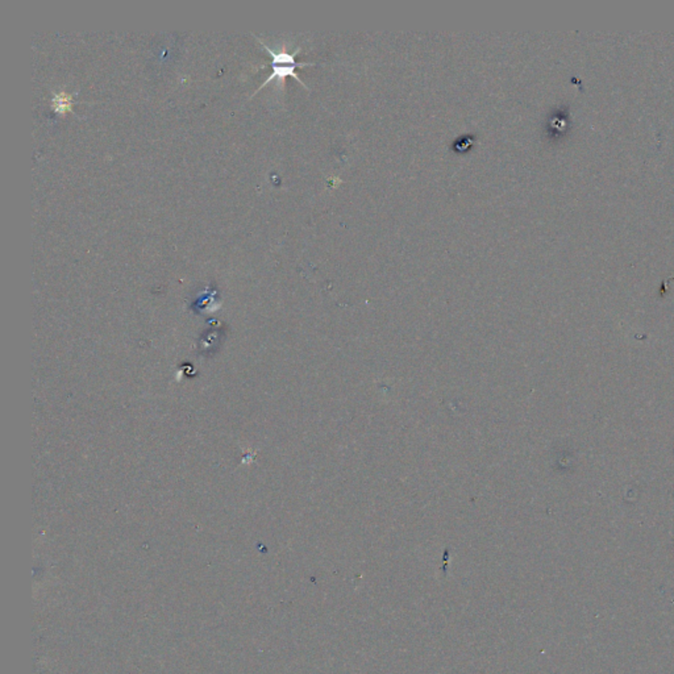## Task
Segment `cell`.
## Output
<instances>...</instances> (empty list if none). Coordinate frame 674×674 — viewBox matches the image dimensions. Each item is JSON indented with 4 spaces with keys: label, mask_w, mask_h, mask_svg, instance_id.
<instances>
[{
    "label": "cell",
    "mask_w": 674,
    "mask_h": 674,
    "mask_svg": "<svg viewBox=\"0 0 674 674\" xmlns=\"http://www.w3.org/2000/svg\"><path fill=\"white\" fill-rule=\"evenodd\" d=\"M75 105L74 97L71 94H66L65 91L61 93H53L52 97V110L56 115H66L69 112H74L73 105Z\"/></svg>",
    "instance_id": "2"
},
{
    "label": "cell",
    "mask_w": 674,
    "mask_h": 674,
    "mask_svg": "<svg viewBox=\"0 0 674 674\" xmlns=\"http://www.w3.org/2000/svg\"><path fill=\"white\" fill-rule=\"evenodd\" d=\"M253 36L256 37V38H257V41H258L260 44L263 45V48L266 49V52L269 53V56L272 57V63H270V66H272L273 69L272 74L268 77V79L263 82V85H261L260 88H257V90L254 91L253 95H256V94H257L260 90H263V88H266V86H268V85H269L272 80H274V79H277L278 82H283V79L286 78V77H293V78L297 79V80H298L299 83H300L303 88L308 90V88L306 86V83H305V82L300 79V77H299L298 74L295 73V70H297L298 68H305V66H314V65H316V63H312V62H300V63H298V62L295 61V56H297V54L300 52V48H299V46L297 48V51H295V52H288L286 46H283V48L280 49V51H273V49H270L268 45L263 43L261 38H258V37H257L256 35ZM253 95H252V97H253Z\"/></svg>",
    "instance_id": "1"
}]
</instances>
